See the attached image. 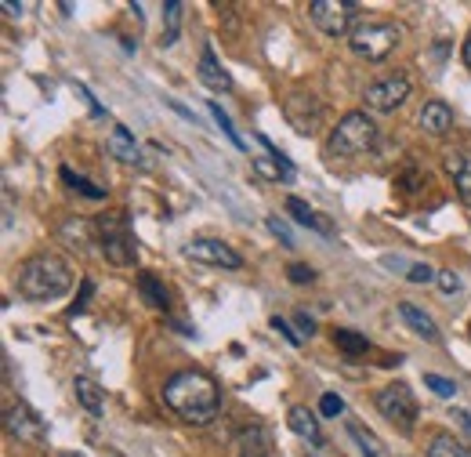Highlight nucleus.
Instances as JSON below:
<instances>
[{
    "label": "nucleus",
    "mask_w": 471,
    "mask_h": 457,
    "mask_svg": "<svg viewBox=\"0 0 471 457\" xmlns=\"http://www.w3.org/2000/svg\"><path fill=\"white\" fill-rule=\"evenodd\" d=\"M272 160V156H268ZM268 160H254V167L261 171V174H268V178H287V171H283V167H272Z\"/></svg>",
    "instance_id": "4c0bfd02"
},
{
    "label": "nucleus",
    "mask_w": 471,
    "mask_h": 457,
    "mask_svg": "<svg viewBox=\"0 0 471 457\" xmlns=\"http://www.w3.org/2000/svg\"><path fill=\"white\" fill-rule=\"evenodd\" d=\"M399 316H403L406 327H414L424 341H439V327H435V320H432L421 305H414V302H399Z\"/></svg>",
    "instance_id": "f3484780"
},
{
    "label": "nucleus",
    "mask_w": 471,
    "mask_h": 457,
    "mask_svg": "<svg viewBox=\"0 0 471 457\" xmlns=\"http://www.w3.org/2000/svg\"><path fill=\"white\" fill-rule=\"evenodd\" d=\"M287 425H291V432L294 435H301V439H309V443H323V432H319V421H316V414L309 410V407H291V414H287Z\"/></svg>",
    "instance_id": "a211bd4d"
},
{
    "label": "nucleus",
    "mask_w": 471,
    "mask_h": 457,
    "mask_svg": "<svg viewBox=\"0 0 471 457\" xmlns=\"http://www.w3.org/2000/svg\"><path fill=\"white\" fill-rule=\"evenodd\" d=\"M428 457H471V446H464L449 432H435L428 443Z\"/></svg>",
    "instance_id": "6ab92c4d"
},
{
    "label": "nucleus",
    "mask_w": 471,
    "mask_h": 457,
    "mask_svg": "<svg viewBox=\"0 0 471 457\" xmlns=\"http://www.w3.org/2000/svg\"><path fill=\"white\" fill-rule=\"evenodd\" d=\"M424 385L435 392V396H442V400H453L457 396V385L449 382V378H439V374H424Z\"/></svg>",
    "instance_id": "bb28decb"
},
{
    "label": "nucleus",
    "mask_w": 471,
    "mask_h": 457,
    "mask_svg": "<svg viewBox=\"0 0 471 457\" xmlns=\"http://www.w3.org/2000/svg\"><path fill=\"white\" fill-rule=\"evenodd\" d=\"M196 73H200V80H204L211 91H232V76L225 73V66L214 58V51H211V48H204Z\"/></svg>",
    "instance_id": "ddd939ff"
},
{
    "label": "nucleus",
    "mask_w": 471,
    "mask_h": 457,
    "mask_svg": "<svg viewBox=\"0 0 471 457\" xmlns=\"http://www.w3.org/2000/svg\"><path fill=\"white\" fill-rule=\"evenodd\" d=\"M0 8H4L12 19H15V15H22V4H15V0H4V4H0Z\"/></svg>",
    "instance_id": "79ce46f5"
},
{
    "label": "nucleus",
    "mask_w": 471,
    "mask_h": 457,
    "mask_svg": "<svg viewBox=\"0 0 471 457\" xmlns=\"http://www.w3.org/2000/svg\"><path fill=\"white\" fill-rule=\"evenodd\" d=\"M163 403L185 425H211L222 410V389L207 371H178L163 382Z\"/></svg>",
    "instance_id": "f257e3e1"
},
{
    "label": "nucleus",
    "mask_w": 471,
    "mask_h": 457,
    "mask_svg": "<svg viewBox=\"0 0 471 457\" xmlns=\"http://www.w3.org/2000/svg\"><path fill=\"white\" fill-rule=\"evenodd\" d=\"M435 284H439V291H442V294H457V291H460V277H457L453 268H442L439 277H435Z\"/></svg>",
    "instance_id": "c756f323"
},
{
    "label": "nucleus",
    "mask_w": 471,
    "mask_h": 457,
    "mask_svg": "<svg viewBox=\"0 0 471 457\" xmlns=\"http://www.w3.org/2000/svg\"><path fill=\"white\" fill-rule=\"evenodd\" d=\"M58 236H62L65 243H73V247H87L91 236H94V225L83 222V218H65V222L58 225Z\"/></svg>",
    "instance_id": "412c9836"
},
{
    "label": "nucleus",
    "mask_w": 471,
    "mask_h": 457,
    "mask_svg": "<svg viewBox=\"0 0 471 457\" xmlns=\"http://www.w3.org/2000/svg\"><path fill=\"white\" fill-rule=\"evenodd\" d=\"M181 33V4L178 0H163V48L178 44Z\"/></svg>",
    "instance_id": "393cba45"
},
{
    "label": "nucleus",
    "mask_w": 471,
    "mask_h": 457,
    "mask_svg": "<svg viewBox=\"0 0 471 457\" xmlns=\"http://www.w3.org/2000/svg\"><path fill=\"white\" fill-rule=\"evenodd\" d=\"M287 277H291V284H312V280H316V272H312L309 265L294 261V265H287Z\"/></svg>",
    "instance_id": "7c9ffc66"
},
{
    "label": "nucleus",
    "mask_w": 471,
    "mask_h": 457,
    "mask_svg": "<svg viewBox=\"0 0 471 457\" xmlns=\"http://www.w3.org/2000/svg\"><path fill=\"white\" fill-rule=\"evenodd\" d=\"M73 392H76V403H80L87 414H102V410H106V392H102V385L94 382V378L80 374V378L73 382Z\"/></svg>",
    "instance_id": "2eb2a0df"
},
{
    "label": "nucleus",
    "mask_w": 471,
    "mask_h": 457,
    "mask_svg": "<svg viewBox=\"0 0 471 457\" xmlns=\"http://www.w3.org/2000/svg\"><path fill=\"white\" fill-rule=\"evenodd\" d=\"M19 294L30 302H55L73 287V268L58 254H33L19 265Z\"/></svg>",
    "instance_id": "f03ea898"
},
{
    "label": "nucleus",
    "mask_w": 471,
    "mask_h": 457,
    "mask_svg": "<svg viewBox=\"0 0 471 457\" xmlns=\"http://www.w3.org/2000/svg\"><path fill=\"white\" fill-rule=\"evenodd\" d=\"M294 323H298V334H301V338H305V334L312 338V330H316V323H312V320H309L305 312H298V316H294Z\"/></svg>",
    "instance_id": "58836bf2"
},
{
    "label": "nucleus",
    "mask_w": 471,
    "mask_h": 457,
    "mask_svg": "<svg viewBox=\"0 0 471 457\" xmlns=\"http://www.w3.org/2000/svg\"><path fill=\"white\" fill-rule=\"evenodd\" d=\"M319 414H323V417H337V414H345V400H341L337 392H323V400H319Z\"/></svg>",
    "instance_id": "c85d7f7f"
},
{
    "label": "nucleus",
    "mask_w": 471,
    "mask_h": 457,
    "mask_svg": "<svg viewBox=\"0 0 471 457\" xmlns=\"http://www.w3.org/2000/svg\"><path fill=\"white\" fill-rule=\"evenodd\" d=\"M453 421H457V425H460L467 435H471V414H467V410H453Z\"/></svg>",
    "instance_id": "ea45409f"
},
{
    "label": "nucleus",
    "mask_w": 471,
    "mask_h": 457,
    "mask_svg": "<svg viewBox=\"0 0 471 457\" xmlns=\"http://www.w3.org/2000/svg\"><path fill=\"white\" fill-rule=\"evenodd\" d=\"M185 258H193L200 265H214V268H243V258L214 236H200V240H188L185 243Z\"/></svg>",
    "instance_id": "9b49d317"
},
{
    "label": "nucleus",
    "mask_w": 471,
    "mask_h": 457,
    "mask_svg": "<svg viewBox=\"0 0 471 457\" xmlns=\"http://www.w3.org/2000/svg\"><path fill=\"white\" fill-rule=\"evenodd\" d=\"M355 12H359V4H352V0H312L309 4V19L327 37H345L355 22Z\"/></svg>",
    "instance_id": "0eeeda50"
},
{
    "label": "nucleus",
    "mask_w": 471,
    "mask_h": 457,
    "mask_svg": "<svg viewBox=\"0 0 471 457\" xmlns=\"http://www.w3.org/2000/svg\"><path fill=\"white\" fill-rule=\"evenodd\" d=\"M268 229H272V236H275V240H279L283 247H294V236H291V229H287V225H283V222H279L275 215L268 218Z\"/></svg>",
    "instance_id": "72a5a7b5"
},
{
    "label": "nucleus",
    "mask_w": 471,
    "mask_h": 457,
    "mask_svg": "<svg viewBox=\"0 0 471 457\" xmlns=\"http://www.w3.org/2000/svg\"><path fill=\"white\" fill-rule=\"evenodd\" d=\"M377 145V124L366 113H345L337 120V127L330 131L323 153L327 160H348V156H362Z\"/></svg>",
    "instance_id": "7ed1b4c3"
},
{
    "label": "nucleus",
    "mask_w": 471,
    "mask_h": 457,
    "mask_svg": "<svg viewBox=\"0 0 471 457\" xmlns=\"http://www.w3.org/2000/svg\"><path fill=\"white\" fill-rule=\"evenodd\" d=\"M62 181L65 186H73L80 197H87V200H106V189L102 186H94V181H87L83 174H76L73 167H62Z\"/></svg>",
    "instance_id": "b1692460"
},
{
    "label": "nucleus",
    "mask_w": 471,
    "mask_h": 457,
    "mask_svg": "<svg viewBox=\"0 0 471 457\" xmlns=\"http://www.w3.org/2000/svg\"><path fill=\"white\" fill-rule=\"evenodd\" d=\"M377 410L385 414V421H392L403 435H414V421H417V400L410 392V385L396 382L388 389L377 392Z\"/></svg>",
    "instance_id": "423d86ee"
},
{
    "label": "nucleus",
    "mask_w": 471,
    "mask_h": 457,
    "mask_svg": "<svg viewBox=\"0 0 471 457\" xmlns=\"http://www.w3.org/2000/svg\"><path fill=\"white\" fill-rule=\"evenodd\" d=\"M138 294H142V302L149 309L167 312V305H170V294H167V287H163V280L156 277V272H142V277H138Z\"/></svg>",
    "instance_id": "dca6fc26"
},
{
    "label": "nucleus",
    "mask_w": 471,
    "mask_h": 457,
    "mask_svg": "<svg viewBox=\"0 0 471 457\" xmlns=\"http://www.w3.org/2000/svg\"><path fill=\"white\" fill-rule=\"evenodd\" d=\"M94 233H99V240H102V254H106L109 265L127 268V265L138 261V240L127 229V215H120V211L102 215L99 222H94Z\"/></svg>",
    "instance_id": "20e7f679"
},
{
    "label": "nucleus",
    "mask_w": 471,
    "mask_h": 457,
    "mask_svg": "<svg viewBox=\"0 0 471 457\" xmlns=\"http://www.w3.org/2000/svg\"><path fill=\"white\" fill-rule=\"evenodd\" d=\"M457 200H460L464 207H471V171H464V174L457 178Z\"/></svg>",
    "instance_id": "e433bc0d"
},
{
    "label": "nucleus",
    "mask_w": 471,
    "mask_h": 457,
    "mask_svg": "<svg viewBox=\"0 0 471 457\" xmlns=\"http://www.w3.org/2000/svg\"><path fill=\"white\" fill-rule=\"evenodd\" d=\"M62 457H83V453H62Z\"/></svg>",
    "instance_id": "37998d69"
},
{
    "label": "nucleus",
    "mask_w": 471,
    "mask_h": 457,
    "mask_svg": "<svg viewBox=\"0 0 471 457\" xmlns=\"http://www.w3.org/2000/svg\"><path fill=\"white\" fill-rule=\"evenodd\" d=\"M330 338H334V345H337L345 356H359V352H366V348H370V341H366L362 334H355V330H345V327H337Z\"/></svg>",
    "instance_id": "a878e982"
},
{
    "label": "nucleus",
    "mask_w": 471,
    "mask_h": 457,
    "mask_svg": "<svg viewBox=\"0 0 471 457\" xmlns=\"http://www.w3.org/2000/svg\"><path fill=\"white\" fill-rule=\"evenodd\" d=\"M91 294H94V284H91V280H83V284H80V298L73 302V309H69V316H80V312L87 309V302H91Z\"/></svg>",
    "instance_id": "c9c22d12"
},
{
    "label": "nucleus",
    "mask_w": 471,
    "mask_h": 457,
    "mask_svg": "<svg viewBox=\"0 0 471 457\" xmlns=\"http://www.w3.org/2000/svg\"><path fill=\"white\" fill-rule=\"evenodd\" d=\"M4 428H8L12 439H19V443H26V446H44V443H48V425H44V417H40L33 407H26V403L8 407Z\"/></svg>",
    "instance_id": "1a4fd4ad"
},
{
    "label": "nucleus",
    "mask_w": 471,
    "mask_h": 457,
    "mask_svg": "<svg viewBox=\"0 0 471 457\" xmlns=\"http://www.w3.org/2000/svg\"><path fill=\"white\" fill-rule=\"evenodd\" d=\"M272 327H275V330H279V334H283V338H287V341H291V345H294V348H298V345H301V341H305V338H301V334H298V330H294V327H291V323H287V320H279V316H272Z\"/></svg>",
    "instance_id": "f704fd0d"
},
{
    "label": "nucleus",
    "mask_w": 471,
    "mask_h": 457,
    "mask_svg": "<svg viewBox=\"0 0 471 457\" xmlns=\"http://www.w3.org/2000/svg\"><path fill=\"white\" fill-rule=\"evenodd\" d=\"M207 106H211V113H214V120H218V124H222V131H225V135H229V142H232V145H236V149H243V138H240V135H236V131H232V120H229V117H225V113H222V106H218V102H207Z\"/></svg>",
    "instance_id": "cd10ccee"
},
{
    "label": "nucleus",
    "mask_w": 471,
    "mask_h": 457,
    "mask_svg": "<svg viewBox=\"0 0 471 457\" xmlns=\"http://www.w3.org/2000/svg\"><path fill=\"white\" fill-rule=\"evenodd\" d=\"M287 215H294V222H298V225H305V229L330 233V225H327V222H319V215H312V207H309L305 200H298V197H287Z\"/></svg>",
    "instance_id": "5701e85b"
},
{
    "label": "nucleus",
    "mask_w": 471,
    "mask_h": 457,
    "mask_svg": "<svg viewBox=\"0 0 471 457\" xmlns=\"http://www.w3.org/2000/svg\"><path fill=\"white\" fill-rule=\"evenodd\" d=\"M348 435L359 443V450H362V457H385V443L377 439L370 428H362L359 421H348Z\"/></svg>",
    "instance_id": "4be33fe9"
},
{
    "label": "nucleus",
    "mask_w": 471,
    "mask_h": 457,
    "mask_svg": "<svg viewBox=\"0 0 471 457\" xmlns=\"http://www.w3.org/2000/svg\"><path fill=\"white\" fill-rule=\"evenodd\" d=\"M460 55H464V66L471 69V30H467V37H464V48H460Z\"/></svg>",
    "instance_id": "a19ab883"
},
{
    "label": "nucleus",
    "mask_w": 471,
    "mask_h": 457,
    "mask_svg": "<svg viewBox=\"0 0 471 457\" xmlns=\"http://www.w3.org/2000/svg\"><path fill=\"white\" fill-rule=\"evenodd\" d=\"M268 450H272L268 432L265 428H250V432H243V439L236 446V457H268Z\"/></svg>",
    "instance_id": "aec40b11"
},
{
    "label": "nucleus",
    "mask_w": 471,
    "mask_h": 457,
    "mask_svg": "<svg viewBox=\"0 0 471 457\" xmlns=\"http://www.w3.org/2000/svg\"><path fill=\"white\" fill-rule=\"evenodd\" d=\"M406 99H410V76H406V73H396V76H385V80L370 83L366 95H362V102H366L370 110H377V113H392V110H399Z\"/></svg>",
    "instance_id": "6e6552de"
},
{
    "label": "nucleus",
    "mask_w": 471,
    "mask_h": 457,
    "mask_svg": "<svg viewBox=\"0 0 471 457\" xmlns=\"http://www.w3.org/2000/svg\"><path fill=\"white\" fill-rule=\"evenodd\" d=\"M283 117L298 135H316L323 127V102L316 95H305V91H294V95L283 102Z\"/></svg>",
    "instance_id": "9d476101"
},
{
    "label": "nucleus",
    "mask_w": 471,
    "mask_h": 457,
    "mask_svg": "<svg viewBox=\"0 0 471 457\" xmlns=\"http://www.w3.org/2000/svg\"><path fill=\"white\" fill-rule=\"evenodd\" d=\"M348 44H352V51L359 58L381 62V58H388L403 44V26H396V22H362V26L352 30Z\"/></svg>",
    "instance_id": "39448f33"
},
{
    "label": "nucleus",
    "mask_w": 471,
    "mask_h": 457,
    "mask_svg": "<svg viewBox=\"0 0 471 457\" xmlns=\"http://www.w3.org/2000/svg\"><path fill=\"white\" fill-rule=\"evenodd\" d=\"M435 277H439V272H432L428 265H410V272H406L410 284H435Z\"/></svg>",
    "instance_id": "2f4dec72"
},
{
    "label": "nucleus",
    "mask_w": 471,
    "mask_h": 457,
    "mask_svg": "<svg viewBox=\"0 0 471 457\" xmlns=\"http://www.w3.org/2000/svg\"><path fill=\"white\" fill-rule=\"evenodd\" d=\"M421 127H424L432 138H442V135L453 127V110H449L446 102H439V99L424 102V110H421Z\"/></svg>",
    "instance_id": "f8f14e48"
},
{
    "label": "nucleus",
    "mask_w": 471,
    "mask_h": 457,
    "mask_svg": "<svg viewBox=\"0 0 471 457\" xmlns=\"http://www.w3.org/2000/svg\"><path fill=\"white\" fill-rule=\"evenodd\" d=\"M446 171H449V174H453V181H457L464 171H471V160H467V156H460V153H449V156H446Z\"/></svg>",
    "instance_id": "473e14b6"
},
{
    "label": "nucleus",
    "mask_w": 471,
    "mask_h": 457,
    "mask_svg": "<svg viewBox=\"0 0 471 457\" xmlns=\"http://www.w3.org/2000/svg\"><path fill=\"white\" fill-rule=\"evenodd\" d=\"M106 149H109V156H117V160H124V163H142L138 142H135V135H131L124 124H117V127L109 131V138H106Z\"/></svg>",
    "instance_id": "4468645a"
}]
</instances>
